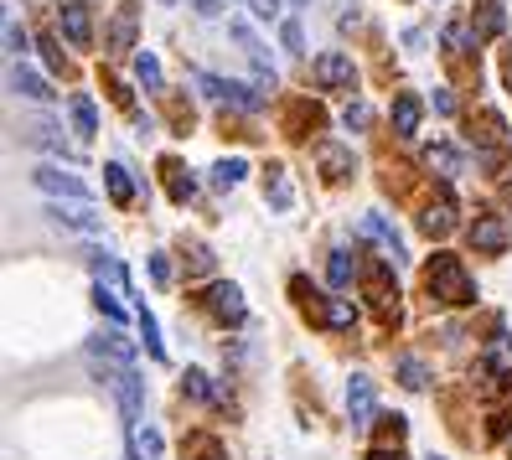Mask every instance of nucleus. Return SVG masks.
Masks as SVG:
<instances>
[{
	"label": "nucleus",
	"instance_id": "nucleus-1",
	"mask_svg": "<svg viewBox=\"0 0 512 460\" xmlns=\"http://www.w3.org/2000/svg\"><path fill=\"white\" fill-rule=\"evenodd\" d=\"M425 285H430V295L445 300V305H466V300H476V285L466 280V269H461L456 254H435L430 269H425Z\"/></svg>",
	"mask_w": 512,
	"mask_h": 460
},
{
	"label": "nucleus",
	"instance_id": "nucleus-2",
	"mask_svg": "<svg viewBox=\"0 0 512 460\" xmlns=\"http://www.w3.org/2000/svg\"><path fill=\"white\" fill-rule=\"evenodd\" d=\"M32 181H37V187H42L52 202H88V197H94V192H88L83 181H78L73 171H63V166H37Z\"/></svg>",
	"mask_w": 512,
	"mask_h": 460
},
{
	"label": "nucleus",
	"instance_id": "nucleus-3",
	"mask_svg": "<svg viewBox=\"0 0 512 460\" xmlns=\"http://www.w3.org/2000/svg\"><path fill=\"white\" fill-rule=\"evenodd\" d=\"M357 238H368V243H378L383 249V259L388 264H404V238H399V228L383 218V212H363V223H357Z\"/></svg>",
	"mask_w": 512,
	"mask_h": 460
},
{
	"label": "nucleus",
	"instance_id": "nucleus-4",
	"mask_svg": "<svg viewBox=\"0 0 512 460\" xmlns=\"http://www.w3.org/2000/svg\"><path fill=\"white\" fill-rule=\"evenodd\" d=\"M197 88L213 104H228V109H244V114H254L259 109V94H249L244 83H233V78H213V73H197Z\"/></svg>",
	"mask_w": 512,
	"mask_h": 460
},
{
	"label": "nucleus",
	"instance_id": "nucleus-5",
	"mask_svg": "<svg viewBox=\"0 0 512 460\" xmlns=\"http://www.w3.org/2000/svg\"><path fill=\"white\" fill-rule=\"evenodd\" d=\"M316 83H321V88H337V94H352V88H357L352 57H347V52H321V57H316Z\"/></svg>",
	"mask_w": 512,
	"mask_h": 460
},
{
	"label": "nucleus",
	"instance_id": "nucleus-6",
	"mask_svg": "<svg viewBox=\"0 0 512 460\" xmlns=\"http://www.w3.org/2000/svg\"><path fill=\"white\" fill-rule=\"evenodd\" d=\"M47 218L52 223H63V228H73V233H99L104 228V218L99 212H88V202H47Z\"/></svg>",
	"mask_w": 512,
	"mask_h": 460
},
{
	"label": "nucleus",
	"instance_id": "nucleus-7",
	"mask_svg": "<svg viewBox=\"0 0 512 460\" xmlns=\"http://www.w3.org/2000/svg\"><path fill=\"white\" fill-rule=\"evenodd\" d=\"M207 305H213V316L228 321V326H244V321H249L244 290H238V285H213V290H207Z\"/></svg>",
	"mask_w": 512,
	"mask_h": 460
},
{
	"label": "nucleus",
	"instance_id": "nucleus-8",
	"mask_svg": "<svg viewBox=\"0 0 512 460\" xmlns=\"http://www.w3.org/2000/svg\"><path fill=\"white\" fill-rule=\"evenodd\" d=\"M347 414H352L357 429L373 424V378H368V373H352V378H347Z\"/></svg>",
	"mask_w": 512,
	"mask_h": 460
},
{
	"label": "nucleus",
	"instance_id": "nucleus-9",
	"mask_svg": "<svg viewBox=\"0 0 512 460\" xmlns=\"http://www.w3.org/2000/svg\"><path fill=\"white\" fill-rule=\"evenodd\" d=\"M21 140H26V145H37V150H47V156H63V161H73V156H78V150L63 140V130H57V125H47V119H32Z\"/></svg>",
	"mask_w": 512,
	"mask_h": 460
},
{
	"label": "nucleus",
	"instance_id": "nucleus-10",
	"mask_svg": "<svg viewBox=\"0 0 512 460\" xmlns=\"http://www.w3.org/2000/svg\"><path fill=\"white\" fill-rule=\"evenodd\" d=\"M471 243L481 254H507V223L497 218V212H481V218L471 223Z\"/></svg>",
	"mask_w": 512,
	"mask_h": 460
},
{
	"label": "nucleus",
	"instance_id": "nucleus-11",
	"mask_svg": "<svg viewBox=\"0 0 512 460\" xmlns=\"http://www.w3.org/2000/svg\"><path fill=\"white\" fill-rule=\"evenodd\" d=\"M63 32H68V42L73 47H94V21H88V6L83 0H63Z\"/></svg>",
	"mask_w": 512,
	"mask_h": 460
},
{
	"label": "nucleus",
	"instance_id": "nucleus-12",
	"mask_svg": "<svg viewBox=\"0 0 512 460\" xmlns=\"http://www.w3.org/2000/svg\"><path fill=\"white\" fill-rule=\"evenodd\" d=\"M135 47V6H119V16L109 21V52L125 57Z\"/></svg>",
	"mask_w": 512,
	"mask_h": 460
},
{
	"label": "nucleus",
	"instance_id": "nucleus-13",
	"mask_svg": "<svg viewBox=\"0 0 512 460\" xmlns=\"http://www.w3.org/2000/svg\"><path fill=\"white\" fill-rule=\"evenodd\" d=\"M11 94H21V99H37V104H47L52 99V88H47V78L42 73H32V68H11Z\"/></svg>",
	"mask_w": 512,
	"mask_h": 460
},
{
	"label": "nucleus",
	"instance_id": "nucleus-14",
	"mask_svg": "<svg viewBox=\"0 0 512 460\" xmlns=\"http://www.w3.org/2000/svg\"><path fill=\"white\" fill-rule=\"evenodd\" d=\"M425 166H430L435 176H445V181L466 171V161H461V150H456V145H430V150H425Z\"/></svg>",
	"mask_w": 512,
	"mask_h": 460
},
{
	"label": "nucleus",
	"instance_id": "nucleus-15",
	"mask_svg": "<svg viewBox=\"0 0 512 460\" xmlns=\"http://www.w3.org/2000/svg\"><path fill=\"white\" fill-rule=\"evenodd\" d=\"M264 197L275 202V212H290V207H295V192H290L285 166H269V171H264Z\"/></svg>",
	"mask_w": 512,
	"mask_h": 460
},
{
	"label": "nucleus",
	"instance_id": "nucleus-16",
	"mask_svg": "<svg viewBox=\"0 0 512 460\" xmlns=\"http://www.w3.org/2000/svg\"><path fill=\"white\" fill-rule=\"evenodd\" d=\"M419 228H425L430 238H445L450 228H456V202H435V207H425V218H419Z\"/></svg>",
	"mask_w": 512,
	"mask_h": 460
},
{
	"label": "nucleus",
	"instance_id": "nucleus-17",
	"mask_svg": "<svg viewBox=\"0 0 512 460\" xmlns=\"http://www.w3.org/2000/svg\"><path fill=\"white\" fill-rule=\"evenodd\" d=\"M104 181H109V197H114L119 207H130V202H135V181H130V171L119 166V161L104 166Z\"/></svg>",
	"mask_w": 512,
	"mask_h": 460
},
{
	"label": "nucleus",
	"instance_id": "nucleus-18",
	"mask_svg": "<svg viewBox=\"0 0 512 460\" xmlns=\"http://www.w3.org/2000/svg\"><path fill=\"white\" fill-rule=\"evenodd\" d=\"M130 450H135V460H156V455H161V429L130 424Z\"/></svg>",
	"mask_w": 512,
	"mask_h": 460
},
{
	"label": "nucleus",
	"instance_id": "nucleus-19",
	"mask_svg": "<svg viewBox=\"0 0 512 460\" xmlns=\"http://www.w3.org/2000/svg\"><path fill=\"white\" fill-rule=\"evenodd\" d=\"M414 130H419V99H414V94H399V99H394V135L409 140Z\"/></svg>",
	"mask_w": 512,
	"mask_h": 460
},
{
	"label": "nucleus",
	"instance_id": "nucleus-20",
	"mask_svg": "<svg viewBox=\"0 0 512 460\" xmlns=\"http://www.w3.org/2000/svg\"><path fill=\"white\" fill-rule=\"evenodd\" d=\"M487 373H492V378H512V336H492V347H487Z\"/></svg>",
	"mask_w": 512,
	"mask_h": 460
},
{
	"label": "nucleus",
	"instance_id": "nucleus-21",
	"mask_svg": "<svg viewBox=\"0 0 512 460\" xmlns=\"http://www.w3.org/2000/svg\"><path fill=\"white\" fill-rule=\"evenodd\" d=\"M73 125H78V135L88 140V135H94L99 130V109H94V99H88V94H73Z\"/></svg>",
	"mask_w": 512,
	"mask_h": 460
},
{
	"label": "nucleus",
	"instance_id": "nucleus-22",
	"mask_svg": "<svg viewBox=\"0 0 512 460\" xmlns=\"http://www.w3.org/2000/svg\"><path fill=\"white\" fill-rule=\"evenodd\" d=\"M182 388H187V398H197V404H218V388H213V378H207L202 367H187Z\"/></svg>",
	"mask_w": 512,
	"mask_h": 460
},
{
	"label": "nucleus",
	"instance_id": "nucleus-23",
	"mask_svg": "<svg viewBox=\"0 0 512 460\" xmlns=\"http://www.w3.org/2000/svg\"><path fill=\"white\" fill-rule=\"evenodd\" d=\"M321 166H326V176H331V181H342V176L352 171V156H347L342 145H321Z\"/></svg>",
	"mask_w": 512,
	"mask_h": 460
},
{
	"label": "nucleus",
	"instance_id": "nucleus-24",
	"mask_svg": "<svg viewBox=\"0 0 512 460\" xmlns=\"http://www.w3.org/2000/svg\"><path fill=\"white\" fill-rule=\"evenodd\" d=\"M140 336H145V352L161 362V357H166V342H161V326H156V316H150L145 305H140Z\"/></svg>",
	"mask_w": 512,
	"mask_h": 460
},
{
	"label": "nucleus",
	"instance_id": "nucleus-25",
	"mask_svg": "<svg viewBox=\"0 0 512 460\" xmlns=\"http://www.w3.org/2000/svg\"><path fill=\"white\" fill-rule=\"evenodd\" d=\"M244 171H249L244 161H218V166H213V187H218V192H233L238 181H244Z\"/></svg>",
	"mask_w": 512,
	"mask_h": 460
},
{
	"label": "nucleus",
	"instance_id": "nucleus-26",
	"mask_svg": "<svg viewBox=\"0 0 512 460\" xmlns=\"http://www.w3.org/2000/svg\"><path fill=\"white\" fill-rule=\"evenodd\" d=\"M135 78L145 88H161V63H156V52H135Z\"/></svg>",
	"mask_w": 512,
	"mask_h": 460
},
{
	"label": "nucleus",
	"instance_id": "nucleus-27",
	"mask_svg": "<svg viewBox=\"0 0 512 460\" xmlns=\"http://www.w3.org/2000/svg\"><path fill=\"white\" fill-rule=\"evenodd\" d=\"M326 274H331V285H337V290H347V285H352V259H347V249H331Z\"/></svg>",
	"mask_w": 512,
	"mask_h": 460
},
{
	"label": "nucleus",
	"instance_id": "nucleus-28",
	"mask_svg": "<svg viewBox=\"0 0 512 460\" xmlns=\"http://www.w3.org/2000/svg\"><path fill=\"white\" fill-rule=\"evenodd\" d=\"M476 6H481V32H502V26H507V11H502V0H476Z\"/></svg>",
	"mask_w": 512,
	"mask_h": 460
},
{
	"label": "nucleus",
	"instance_id": "nucleus-29",
	"mask_svg": "<svg viewBox=\"0 0 512 460\" xmlns=\"http://www.w3.org/2000/svg\"><path fill=\"white\" fill-rule=\"evenodd\" d=\"M399 383L419 393V388H425V362H419V357H399Z\"/></svg>",
	"mask_w": 512,
	"mask_h": 460
},
{
	"label": "nucleus",
	"instance_id": "nucleus-30",
	"mask_svg": "<svg viewBox=\"0 0 512 460\" xmlns=\"http://www.w3.org/2000/svg\"><path fill=\"white\" fill-rule=\"evenodd\" d=\"M352 321H357V311H352L347 300H331V305H326V326H337V331H347Z\"/></svg>",
	"mask_w": 512,
	"mask_h": 460
},
{
	"label": "nucleus",
	"instance_id": "nucleus-31",
	"mask_svg": "<svg viewBox=\"0 0 512 460\" xmlns=\"http://www.w3.org/2000/svg\"><path fill=\"white\" fill-rule=\"evenodd\" d=\"M94 305H99V311H104L109 321H125V305L114 300V290H104V285H99V290H94Z\"/></svg>",
	"mask_w": 512,
	"mask_h": 460
},
{
	"label": "nucleus",
	"instance_id": "nucleus-32",
	"mask_svg": "<svg viewBox=\"0 0 512 460\" xmlns=\"http://www.w3.org/2000/svg\"><path fill=\"white\" fill-rule=\"evenodd\" d=\"M280 42H285V52H295V57L306 52V32H300V21H285V26H280Z\"/></svg>",
	"mask_w": 512,
	"mask_h": 460
},
{
	"label": "nucleus",
	"instance_id": "nucleus-33",
	"mask_svg": "<svg viewBox=\"0 0 512 460\" xmlns=\"http://www.w3.org/2000/svg\"><path fill=\"white\" fill-rule=\"evenodd\" d=\"M368 119H373V109H368L363 99H357V104H347V114H342V125H347V130H363Z\"/></svg>",
	"mask_w": 512,
	"mask_h": 460
},
{
	"label": "nucleus",
	"instance_id": "nucleus-34",
	"mask_svg": "<svg viewBox=\"0 0 512 460\" xmlns=\"http://www.w3.org/2000/svg\"><path fill=\"white\" fill-rule=\"evenodd\" d=\"M6 42H11V52H16V57H26V47H32V37L21 32V21H6Z\"/></svg>",
	"mask_w": 512,
	"mask_h": 460
},
{
	"label": "nucleus",
	"instance_id": "nucleus-35",
	"mask_svg": "<svg viewBox=\"0 0 512 460\" xmlns=\"http://www.w3.org/2000/svg\"><path fill=\"white\" fill-rule=\"evenodd\" d=\"M280 6H285V0H249V11H254L259 21H275V16H280Z\"/></svg>",
	"mask_w": 512,
	"mask_h": 460
},
{
	"label": "nucleus",
	"instance_id": "nucleus-36",
	"mask_svg": "<svg viewBox=\"0 0 512 460\" xmlns=\"http://www.w3.org/2000/svg\"><path fill=\"white\" fill-rule=\"evenodd\" d=\"M187 6H192L197 16H218V11H223V0H187Z\"/></svg>",
	"mask_w": 512,
	"mask_h": 460
},
{
	"label": "nucleus",
	"instance_id": "nucleus-37",
	"mask_svg": "<svg viewBox=\"0 0 512 460\" xmlns=\"http://www.w3.org/2000/svg\"><path fill=\"white\" fill-rule=\"evenodd\" d=\"M435 109H440V114H456V99H450L445 88H435Z\"/></svg>",
	"mask_w": 512,
	"mask_h": 460
},
{
	"label": "nucleus",
	"instance_id": "nucleus-38",
	"mask_svg": "<svg viewBox=\"0 0 512 460\" xmlns=\"http://www.w3.org/2000/svg\"><path fill=\"white\" fill-rule=\"evenodd\" d=\"M368 460H404V455H399V450H394V455H388V450H373Z\"/></svg>",
	"mask_w": 512,
	"mask_h": 460
},
{
	"label": "nucleus",
	"instance_id": "nucleus-39",
	"mask_svg": "<svg viewBox=\"0 0 512 460\" xmlns=\"http://www.w3.org/2000/svg\"><path fill=\"white\" fill-rule=\"evenodd\" d=\"M430 460H445V455H430Z\"/></svg>",
	"mask_w": 512,
	"mask_h": 460
},
{
	"label": "nucleus",
	"instance_id": "nucleus-40",
	"mask_svg": "<svg viewBox=\"0 0 512 460\" xmlns=\"http://www.w3.org/2000/svg\"><path fill=\"white\" fill-rule=\"evenodd\" d=\"M507 450H512V440H507Z\"/></svg>",
	"mask_w": 512,
	"mask_h": 460
},
{
	"label": "nucleus",
	"instance_id": "nucleus-41",
	"mask_svg": "<svg viewBox=\"0 0 512 460\" xmlns=\"http://www.w3.org/2000/svg\"><path fill=\"white\" fill-rule=\"evenodd\" d=\"M166 6H171V0H166Z\"/></svg>",
	"mask_w": 512,
	"mask_h": 460
}]
</instances>
